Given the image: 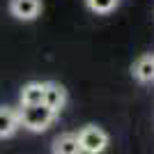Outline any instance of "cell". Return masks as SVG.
I'll list each match as a JSON object with an SVG mask.
<instances>
[{
	"instance_id": "cell-5",
	"label": "cell",
	"mask_w": 154,
	"mask_h": 154,
	"mask_svg": "<svg viewBox=\"0 0 154 154\" xmlns=\"http://www.w3.org/2000/svg\"><path fill=\"white\" fill-rule=\"evenodd\" d=\"M19 127H21L19 110L9 108V106H2V108H0V138H9V136H14Z\"/></svg>"
},
{
	"instance_id": "cell-8",
	"label": "cell",
	"mask_w": 154,
	"mask_h": 154,
	"mask_svg": "<svg viewBox=\"0 0 154 154\" xmlns=\"http://www.w3.org/2000/svg\"><path fill=\"white\" fill-rule=\"evenodd\" d=\"M53 154H83L76 134H62L53 143Z\"/></svg>"
},
{
	"instance_id": "cell-4",
	"label": "cell",
	"mask_w": 154,
	"mask_h": 154,
	"mask_svg": "<svg viewBox=\"0 0 154 154\" xmlns=\"http://www.w3.org/2000/svg\"><path fill=\"white\" fill-rule=\"evenodd\" d=\"M44 103L51 110L60 113V110L64 108V103H67V90H64L60 83H55V81L44 83Z\"/></svg>"
},
{
	"instance_id": "cell-3",
	"label": "cell",
	"mask_w": 154,
	"mask_h": 154,
	"mask_svg": "<svg viewBox=\"0 0 154 154\" xmlns=\"http://www.w3.org/2000/svg\"><path fill=\"white\" fill-rule=\"evenodd\" d=\"M9 12L19 21H35L42 14V0H9Z\"/></svg>"
},
{
	"instance_id": "cell-7",
	"label": "cell",
	"mask_w": 154,
	"mask_h": 154,
	"mask_svg": "<svg viewBox=\"0 0 154 154\" xmlns=\"http://www.w3.org/2000/svg\"><path fill=\"white\" fill-rule=\"evenodd\" d=\"M35 103H44V83L39 81L23 85L21 90V106H35Z\"/></svg>"
},
{
	"instance_id": "cell-1",
	"label": "cell",
	"mask_w": 154,
	"mask_h": 154,
	"mask_svg": "<svg viewBox=\"0 0 154 154\" xmlns=\"http://www.w3.org/2000/svg\"><path fill=\"white\" fill-rule=\"evenodd\" d=\"M55 110H51L46 103H35V106H21L19 110V120L21 127L30 129V131H44L53 124L55 120Z\"/></svg>"
},
{
	"instance_id": "cell-2",
	"label": "cell",
	"mask_w": 154,
	"mask_h": 154,
	"mask_svg": "<svg viewBox=\"0 0 154 154\" xmlns=\"http://www.w3.org/2000/svg\"><path fill=\"white\" fill-rule=\"evenodd\" d=\"M76 136H78V145H81L83 154H101L108 147V134L101 127H94V124L83 127Z\"/></svg>"
},
{
	"instance_id": "cell-6",
	"label": "cell",
	"mask_w": 154,
	"mask_h": 154,
	"mask_svg": "<svg viewBox=\"0 0 154 154\" xmlns=\"http://www.w3.org/2000/svg\"><path fill=\"white\" fill-rule=\"evenodd\" d=\"M131 74L138 83H152L154 81V55H140L131 67Z\"/></svg>"
},
{
	"instance_id": "cell-9",
	"label": "cell",
	"mask_w": 154,
	"mask_h": 154,
	"mask_svg": "<svg viewBox=\"0 0 154 154\" xmlns=\"http://www.w3.org/2000/svg\"><path fill=\"white\" fill-rule=\"evenodd\" d=\"M85 5L94 14H108L117 7V0H85Z\"/></svg>"
}]
</instances>
